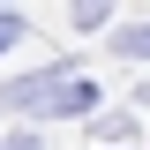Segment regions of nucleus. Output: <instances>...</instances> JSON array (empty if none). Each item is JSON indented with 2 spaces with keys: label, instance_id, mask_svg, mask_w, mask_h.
<instances>
[{
  "label": "nucleus",
  "instance_id": "4",
  "mask_svg": "<svg viewBox=\"0 0 150 150\" xmlns=\"http://www.w3.org/2000/svg\"><path fill=\"white\" fill-rule=\"evenodd\" d=\"M0 150H38V143H30V135H0Z\"/></svg>",
  "mask_w": 150,
  "mask_h": 150
},
{
  "label": "nucleus",
  "instance_id": "1",
  "mask_svg": "<svg viewBox=\"0 0 150 150\" xmlns=\"http://www.w3.org/2000/svg\"><path fill=\"white\" fill-rule=\"evenodd\" d=\"M0 105H15V112H90L98 90L75 68H45V75H23V83H0Z\"/></svg>",
  "mask_w": 150,
  "mask_h": 150
},
{
  "label": "nucleus",
  "instance_id": "2",
  "mask_svg": "<svg viewBox=\"0 0 150 150\" xmlns=\"http://www.w3.org/2000/svg\"><path fill=\"white\" fill-rule=\"evenodd\" d=\"M120 53H128V60H150V23H143V30H120Z\"/></svg>",
  "mask_w": 150,
  "mask_h": 150
},
{
  "label": "nucleus",
  "instance_id": "3",
  "mask_svg": "<svg viewBox=\"0 0 150 150\" xmlns=\"http://www.w3.org/2000/svg\"><path fill=\"white\" fill-rule=\"evenodd\" d=\"M15 38H23V15H0V53H8Z\"/></svg>",
  "mask_w": 150,
  "mask_h": 150
}]
</instances>
